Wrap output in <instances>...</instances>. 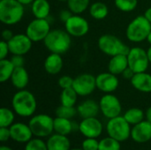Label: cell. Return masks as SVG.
<instances>
[{
    "mask_svg": "<svg viewBox=\"0 0 151 150\" xmlns=\"http://www.w3.org/2000/svg\"><path fill=\"white\" fill-rule=\"evenodd\" d=\"M128 67V60L127 55H115L111 57L108 65V71L115 75L122 74Z\"/></svg>",
    "mask_w": 151,
    "mask_h": 150,
    "instance_id": "obj_22",
    "label": "cell"
},
{
    "mask_svg": "<svg viewBox=\"0 0 151 150\" xmlns=\"http://www.w3.org/2000/svg\"><path fill=\"white\" fill-rule=\"evenodd\" d=\"M20 4H22L23 5H27V4H32V3L35 0H18Z\"/></svg>",
    "mask_w": 151,
    "mask_h": 150,
    "instance_id": "obj_46",
    "label": "cell"
},
{
    "mask_svg": "<svg viewBox=\"0 0 151 150\" xmlns=\"http://www.w3.org/2000/svg\"><path fill=\"white\" fill-rule=\"evenodd\" d=\"M73 78H72L71 76H68V75H64V76H61L59 79H58V86L62 88V89H65V88H73Z\"/></svg>",
    "mask_w": 151,
    "mask_h": 150,
    "instance_id": "obj_37",
    "label": "cell"
},
{
    "mask_svg": "<svg viewBox=\"0 0 151 150\" xmlns=\"http://www.w3.org/2000/svg\"><path fill=\"white\" fill-rule=\"evenodd\" d=\"M96 88L105 94L113 93L119 85V80L117 75L107 72H102L96 77Z\"/></svg>",
    "mask_w": 151,
    "mask_h": 150,
    "instance_id": "obj_15",
    "label": "cell"
},
{
    "mask_svg": "<svg viewBox=\"0 0 151 150\" xmlns=\"http://www.w3.org/2000/svg\"><path fill=\"white\" fill-rule=\"evenodd\" d=\"M100 111L108 119L120 116L122 111V106L119 99L111 94H105L99 101Z\"/></svg>",
    "mask_w": 151,
    "mask_h": 150,
    "instance_id": "obj_10",
    "label": "cell"
},
{
    "mask_svg": "<svg viewBox=\"0 0 151 150\" xmlns=\"http://www.w3.org/2000/svg\"><path fill=\"white\" fill-rule=\"evenodd\" d=\"M77 111L81 118L96 117L100 111L99 103L95 100L88 99L81 103L77 107Z\"/></svg>",
    "mask_w": 151,
    "mask_h": 150,
    "instance_id": "obj_19",
    "label": "cell"
},
{
    "mask_svg": "<svg viewBox=\"0 0 151 150\" xmlns=\"http://www.w3.org/2000/svg\"><path fill=\"white\" fill-rule=\"evenodd\" d=\"M11 61L14 65L15 68L22 67L25 65V59L21 55H12V57H11Z\"/></svg>",
    "mask_w": 151,
    "mask_h": 150,
    "instance_id": "obj_39",
    "label": "cell"
},
{
    "mask_svg": "<svg viewBox=\"0 0 151 150\" xmlns=\"http://www.w3.org/2000/svg\"><path fill=\"white\" fill-rule=\"evenodd\" d=\"M99 141L96 138H86L81 143L83 150H98Z\"/></svg>",
    "mask_w": 151,
    "mask_h": 150,
    "instance_id": "obj_36",
    "label": "cell"
},
{
    "mask_svg": "<svg viewBox=\"0 0 151 150\" xmlns=\"http://www.w3.org/2000/svg\"><path fill=\"white\" fill-rule=\"evenodd\" d=\"M24 12V5L18 0H0V21L3 24H18L22 19Z\"/></svg>",
    "mask_w": 151,
    "mask_h": 150,
    "instance_id": "obj_3",
    "label": "cell"
},
{
    "mask_svg": "<svg viewBox=\"0 0 151 150\" xmlns=\"http://www.w3.org/2000/svg\"><path fill=\"white\" fill-rule=\"evenodd\" d=\"M138 150H143V149H138Z\"/></svg>",
    "mask_w": 151,
    "mask_h": 150,
    "instance_id": "obj_52",
    "label": "cell"
},
{
    "mask_svg": "<svg viewBox=\"0 0 151 150\" xmlns=\"http://www.w3.org/2000/svg\"><path fill=\"white\" fill-rule=\"evenodd\" d=\"M11 139L19 143H27L33 139V133L28 125L21 122L13 123L10 127Z\"/></svg>",
    "mask_w": 151,
    "mask_h": 150,
    "instance_id": "obj_16",
    "label": "cell"
},
{
    "mask_svg": "<svg viewBox=\"0 0 151 150\" xmlns=\"http://www.w3.org/2000/svg\"><path fill=\"white\" fill-rule=\"evenodd\" d=\"M116 7L124 12L133 11L138 4V0H114Z\"/></svg>",
    "mask_w": 151,
    "mask_h": 150,
    "instance_id": "obj_34",
    "label": "cell"
},
{
    "mask_svg": "<svg viewBox=\"0 0 151 150\" xmlns=\"http://www.w3.org/2000/svg\"><path fill=\"white\" fill-rule=\"evenodd\" d=\"M119 141L108 136L99 141L98 150H121V146Z\"/></svg>",
    "mask_w": 151,
    "mask_h": 150,
    "instance_id": "obj_32",
    "label": "cell"
},
{
    "mask_svg": "<svg viewBox=\"0 0 151 150\" xmlns=\"http://www.w3.org/2000/svg\"><path fill=\"white\" fill-rule=\"evenodd\" d=\"M12 107L18 116L29 118L34 116L37 108V102L33 93L26 89H21L13 95Z\"/></svg>",
    "mask_w": 151,
    "mask_h": 150,
    "instance_id": "obj_1",
    "label": "cell"
},
{
    "mask_svg": "<svg viewBox=\"0 0 151 150\" xmlns=\"http://www.w3.org/2000/svg\"><path fill=\"white\" fill-rule=\"evenodd\" d=\"M131 138L136 143H146L151 141V122L144 119L134 125L131 130Z\"/></svg>",
    "mask_w": 151,
    "mask_h": 150,
    "instance_id": "obj_17",
    "label": "cell"
},
{
    "mask_svg": "<svg viewBox=\"0 0 151 150\" xmlns=\"http://www.w3.org/2000/svg\"><path fill=\"white\" fill-rule=\"evenodd\" d=\"M78 96V94L73 88L62 89L60 94V103L65 106L73 107L77 103Z\"/></svg>",
    "mask_w": 151,
    "mask_h": 150,
    "instance_id": "obj_28",
    "label": "cell"
},
{
    "mask_svg": "<svg viewBox=\"0 0 151 150\" xmlns=\"http://www.w3.org/2000/svg\"><path fill=\"white\" fill-rule=\"evenodd\" d=\"M43 43L50 53L62 55L69 50L72 39L66 30L58 28L50 30L49 34L44 39Z\"/></svg>",
    "mask_w": 151,
    "mask_h": 150,
    "instance_id": "obj_2",
    "label": "cell"
},
{
    "mask_svg": "<svg viewBox=\"0 0 151 150\" xmlns=\"http://www.w3.org/2000/svg\"><path fill=\"white\" fill-rule=\"evenodd\" d=\"M24 150H48L46 141H42V138L31 139L26 143Z\"/></svg>",
    "mask_w": 151,
    "mask_h": 150,
    "instance_id": "obj_35",
    "label": "cell"
},
{
    "mask_svg": "<svg viewBox=\"0 0 151 150\" xmlns=\"http://www.w3.org/2000/svg\"><path fill=\"white\" fill-rule=\"evenodd\" d=\"M145 118H146L148 121L151 122V106L147 109V111H146V112H145Z\"/></svg>",
    "mask_w": 151,
    "mask_h": 150,
    "instance_id": "obj_45",
    "label": "cell"
},
{
    "mask_svg": "<svg viewBox=\"0 0 151 150\" xmlns=\"http://www.w3.org/2000/svg\"><path fill=\"white\" fill-rule=\"evenodd\" d=\"M0 150H12L10 147L8 146H1L0 147Z\"/></svg>",
    "mask_w": 151,
    "mask_h": 150,
    "instance_id": "obj_48",
    "label": "cell"
},
{
    "mask_svg": "<svg viewBox=\"0 0 151 150\" xmlns=\"http://www.w3.org/2000/svg\"><path fill=\"white\" fill-rule=\"evenodd\" d=\"M144 16H145V18H146V19L151 23V6L150 7H149V8L145 11Z\"/></svg>",
    "mask_w": 151,
    "mask_h": 150,
    "instance_id": "obj_44",
    "label": "cell"
},
{
    "mask_svg": "<svg viewBox=\"0 0 151 150\" xmlns=\"http://www.w3.org/2000/svg\"><path fill=\"white\" fill-rule=\"evenodd\" d=\"M97 43L99 50L103 53L111 57L119 54L127 56L131 49L127 45H126L119 38L111 34H105L101 35L98 39Z\"/></svg>",
    "mask_w": 151,
    "mask_h": 150,
    "instance_id": "obj_5",
    "label": "cell"
},
{
    "mask_svg": "<svg viewBox=\"0 0 151 150\" xmlns=\"http://www.w3.org/2000/svg\"><path fill=\"white\" fill-rule=\"evenodd\" d=\"M55 114L57 117H59V118L72 119L73 117L76 116V114H78V111H77V108H75L74 106L69 107V106H65L61 104L59 107L57 108Z\"/></svg>",
    "mask_w": 151,
    "mask_h": 150,
    "instance_id": "obj_33",
    "label": "cell"
},
{
    "mask_svg": "<svg viewBox=\"0 0 151 150\" xmlns=\"http://www.w3.org/2000/svg\"><path fill=\"white\" fill-rule=\"evenodd\" d=\"M7 43L9 46L10 53L12 55L24 56L31 50L33 42L25 33L14 34L13 37L9 42H7Z\"/></svg>",
    "mask_w": 151,
    "mask_h": 150,
    "instance_id": "obj_14",
    "label": "cell"
},
{
    "mask_svg": "<svg viewBox=\"0 0 151 150\" xmlns=\"http://www.w3.org/2000/svg\"><path fill=\"white\" fill-rule=\"evenodd\" d=\"M75 126H79V125L76 126V124L72 122L69 118L59 117L54 118V132L57 133L67 136L75 130Z\"/></svg>",
    "mask_w": 151,
    "mask_h": 150,
    "instance_id": "obj_24",
    "label": "cell"
},
{
    "mask_svg": "<svg viewBox=\"0 0 151 150\" xmlns=\"http://www.w3.org/2000/svg\"><path fill=\"white\" fill-rule=\"evenodd\" d=\"M58 1H59V2H67L68 0H58Z\"/></svg>",
    "mask_w": 151,
    "mask_h": 150,
    "instance_id": "obj_51",
    "label": "cell"
},
{
    "mask_svg": "<svg viewBox=\"0 0 151 150\" xmlns=\"http://www.w3.org/2000/svg\"><path fill=\"white\" fill-rule=\"evenodd\" d=\"M65 29L73 37H82L86 35L89 30L88 20L79 14H73L65 23Z\"/></svg>",
    "mask_w": 151,
    "mask_h": 150,
    "instance_id": "obj_12",
    "label": "cell"
},
{
    "mask_svg": "<svg viewBox=\"0 0 151 150\" xmlns=\"http://www.w3.org/2000/svg\"><path fill=\"white\" fill-rule=\"evenodd\" d=\"M14 70L15 66L11 59H0V82L4 83L11 80Z\"/></svg>",
    "mask_w": 151,
    "mask_h": 150,
    "instance_id": "obj_27",
    "label": "cell"
},
{
    "mask_svg": "<svg viewBox=\"0 0 151 150\" xmlns=\"http://www.w3.org/2000/svg\"><path fill=\"white\" fill-rule=\"evenodd\" d=\"M89 14L95 19H104L109 13L108 6L103 2H95L89 6Z\"/></svg>",
    "mask_w": 151,
    "mask_h": 150,
    "instance_id": "obj_26",
    "label": "cell"
},
{
    "mask_svg": "<svg viewBox=\"0 0 151 150\" xmlns=\"http://www.w3.org/2000/svg\"><path fill=\"white\" fill-rule=\"evenodd\" d=\"M151 31V23L144 15L135 17L127 26L126 35L132 42H141L147 40Z\"/></svg>",
    "mask_w": 151,
    "mask_h": 150,
    "instance_id": "obj_4",
    "label": "cell"
},
{
    "mask_svg": "<svg viewBox=\"0 0 151 150\" xmlns=\"http://www.w3.org/2000/svg\"><path fill=\"white\" fill-rule=\"evenodd\" d=\"M70 150H83L82 149H71Z\"/></svg>",
    "mask_w": 151,
    "mask_h": 150,
    "instance_id": "obj_50",
    "label": "cell"
},
{
    "mask_svg": "<svg viewBox=\"0 0 151 150\" xmlns=\"http://www.w3.org/2000/svg\"><path fill=\"white\" fill-rule=\"evenodd\" d=\"M79 132L85 138H98L104 131L103 123L96 118H82L79 124Z\"/></svg>",
    "mask_w": 151,
    "mask_h": 150,
    "instance_id": "obj_13",
    "label": "cell"
},
{
    "mask_svg": "<svg viewBox=\"0 0 151 150\" xmlns=\"http://www.w3.org/2000/svg\"><path fill=\"white\" fill-rule=\"evenodd\" d=\"M31 11L35 18L47 19L50 13V4L48 0H35L31 4Z\"/></svg>",
    "mask_w": 151,
    "mask_h": 150,
    "instance_id": "obj_25",
    "label": "cell"
},
{
    "mask_svg": "<svg viewBox=\"0 0 151 150\" xmlns=\"http://www.w3.org/2000/svg\"><path fill=\"white\" fill-rule=\"evenodd\" d=\"M128 67L131 68L134 73L146 72L150 61L147 55V50L141 47H133L127 54Z\"/></svg>",
    "mask_w": 151,
    "mask_h": 150,
    "instance_id": "obj_9",
    "label": "cell"
},
{
    "mask_svg": "<svg viewBox=\"0 0 151 150\" xmlns=\"http://www.w3.org/2000/svg\"><path fill=\"white\" fill-rule=\"evenodd\" d=\"M28 126L37 138L49 137L54 132V118L47 114H37L32 116Z\"/></svg>",
    "mask_w": 151,
    "mask_h": 150,
    "instance_id": "obj_7",
    "label": "cell"
},
{
    "mask_svg": "<svg viewBox=\"0 0 151 150\" xmlns=\"http://www.w3.org/2000/svg\"><path fill=\"white\" fill-rule=\"evenodd\" d=\"M147 41L149 42V43L151 45V31L150 33V34H149V36H148V38H147Z\"/></svg>",
    "mask_w": 151,
    "mask_h": 150,
    "instance_id": "obj_49",
    "label": "cell"
},
{
    "mask_svg": "<svg viewBox=\"0 0 151 150\" xmlns=\"http://www.w3.org/2000/svg\"><path fill=\"white\" fill-rule=\"evenodd\" d=\"M11 82L14 88L19 90L25 89V88L28 85L29 82V75L27 71L24 66L16 67L13 71V73L11 77Z\"/></svg>",
    "mask_w": 151,
    "mask_h": 150,
    "instance_id": "obj_23",
    "label": "cell"
},
{
    "mask_svg": "<svg viewBox=\"0 0 151 150\" xmlns=\"http://www.w3.org/2000/svg\"><path fill=\"white\" fill-rule=\"evenodd\" d=\"M123 117L130 125L134 126L144 120L145 113L140 108H131L125 112Z\"/></svg>",
    "mask_w": 151,
    "mask_h": 150,
    "instance_id": "obj_29",
    "label": "cell"
},
{
    "mask_svg": "<svg viewBox=\"0 0 151 150\" xmlns=\"http://www.w3.org/2000/svg\"><path fill=\"white\" fill-rule=\"evenodd\" d=\"M122 75H123V77H124L125 79H127V80H131V79L133 78V76L134 75V71H133L131 68L127 67V68L123 72Z\"/></svg>",
    "mask_w": 151,
    "mask_h": 150,
    "instance_id": "obj_43",
    "label": "cell"
},
{
    "mask_svg": "<svg viewBox=\"0 0 151 150\" xmlns=\"http://www.w3.org/2000/svg\"><path fill=\"white\" fill-rule=\"evenodd\" d=\"M9 53H10V50H9L7 42L2 40L0 42V59L6 58V57Z\"/></svg>",
    "mask_w": 151,
    "mask_h": 150,
    "instance_id": "obj_38",
    "label": "cell"
},
{
    "mask_svg": "<svg viewBox=\"0 0 151 150\" xmlns=\"http://www.w3.org/2000/svg\"><path fill=\"white\" fill-rule=\"evenodd\" d=\"M13 33L12 30L10 29H4L2 32V40L5 41V42H9L12 37H13Z\"/></svg>",
    "mask_w": 151,
    "mask_h": 150,
    "instance_id": "obj_42",
    "label": "cell"
},
{
    "mask_svg": "<svg viewBox=\"0 0 151 150\" xmlns=\"http://www.w3.org/2000/svg\"><path fill=\"white\" fill-rule=\"evenodd\" d=\"M131 125L125 119L123 116H118L111 118L106 124V132L108 136L123 142L131 137Z\"/></svg>",
    "mask_w": 151,
    "mask_h": 150,
    "instance_id": "obj_6",
    "label": "cell"
},
{
    "mask_svg": "<svg viewBox=\"0 0 151 150\" xmlns=\"http://www.w3.org/2000/svg\"><path fill=\"white\" fill-rule=\"evenodd\" d=\"M147 55H148V58H149V61L151 64V45L150 46V48L147 50Z\"/></svg>",
    "mask_w": 151,
    "mask_h": 150,
    "instance_id": "obj_47",
    "label": "cell"
},
{
    "mask_svg": "<svg viewBox=\"0 0 151 150\" xmlns=\"http://www.w3.org/2000/svg\"><path fill=\"white\" fill-rule=\"evenodd\" d=\"M46 143L48 150L71 149V141L69 138L66 135H62L57 133L49 136Z\"/></svg>",
    "mask_w": 151,
    "mask_h": 150,
    "instance_id": "obj_20",
    "label": "cell"
},
{
    "mask_svg": "<svg viewBox=\"0 0 151 150\" xmlns=\"http://www.w3.org/2000/svg\"><path fill=\"white\" fill-rule=\"evenodd\" d=\"M73 88L79 96H88L91 95L96 88V77L89 73H82L73 80Z\"/></svg>",
    "mask_w": 151,
    "mask_h": 150,
    "instance_id": "obj_11",
    "label": "cell"
},
{
    "mask_svg": "<svg viewBox=\"0 0 151 150\" xmlns=\"http://www.w3.org/2000/svg\"><path fill=\"white\" fill-rule=\"evenodd\" d=\"M50 30V24L47 19L35 18L27 25L26 34L33 42H38L44 41Z\"/></svg>",
    "mask_w": 151,
    "mask_h": 150,
    "instance_id": "obj_8",
    "label": "cell"
},
{
    "mask_svg": "<svg viewBox=\"0 0 151 150\" xmlns=\"http://www.w3.org/2000/svg\"><path fill=\"white\" fill-rule=\"evenodd\" d=\"M66 3L68 9L73 14H81L90 6V0H68Z\"/></svg>",
    "mask_w": 151,
    "mask_h": 150,
    "instance_id": "obj_30",
    "label": "cell"
},
{
    "mask_svg": "<svg viewBox=\"0 0 151 150\" xmlns=\"http://www.w3.org/2000/svg\"><path fill=\"white\" fill-rule=\"evenodd\" d=\"M15 112L6 107L0 109V127H10L15 119Z\"/></svg>",
    "mask_w": 151,
    "mask_h": 150,
    "instance_id": "obj_31",
    "label": "cell"
},
{
    "mask_svg": "<svg viewBox=\"0 0 151 150\" xmlns=\"http://www.w3.org/2000/svg\"><path fill=\"white\" fill-rule=\"evenodd\" d=\"M11 139V133L9 127H0V141L6 142Z\"/></svg>",
    "mask_w": 151,
    "mask_h": 150,
    "instance_id": "obj_40",
    "label": "cell"
},
{
    "mask_svg": "<svg viewBox=\"0 0 151 150\" xmlns=\"http://www.w3.org/2000/svg\"><path fill=\"white\" fill-rule=\"evenodd\" d=\"M64 66V61L60 54L50 53L44 61V69L47 73L56 75L59 73Z\"/></svg>",
    "mask_w": 151,
    "mask_h": 150,
    "instance_id": "obj_21",
    "label": "cell"
},
{
    "mask_svg": "<svg viewBox=\"0 0 151 150\" xmlns=\"http://www.w3.org/2000/svg\"><path fill=\"white\" fill-rule=\"evenodd\" d=\"M73 14V13L69 9H68V10H62V11H60V13H59V19H60V20H61L62 22L65 23Z\"/></svg>",
    "mask_w": 151,
    "mask_h": 150,
    "instance_id": "obj_41",
    "label": "cell"
},
{
    "mask_svg": "<svg viewBox=\"0 0 151 150\" xmlns=\"http://www.w3.org/2000/svg\"><path fill=\"white\" fill-rule=\"evenodd\" d=\"M130 81L136 90L142 93H151V74L150 73L146 72L134 73Z\"/></svg>",
    "mask_w": 151,
    "mask_h": 150,
    "instance_id": "obj_18",
    "label": "cell"
}]
</instances>
